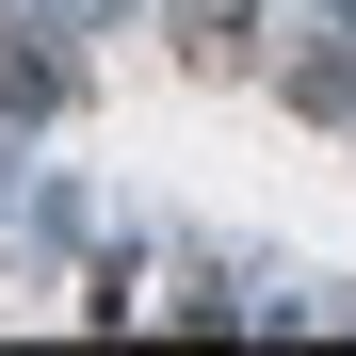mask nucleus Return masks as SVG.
I'll use <instances>...</instances> for the list:
<instances>
[{
  "instance_id": "f03ea898",
  "label": "nucleus",
  "mask_w": 356,
  "mask_h": 356,
  "mask_svg": "<svg viewBox=\"0 0 356 356\" xmlns=\"http://www.w3.org/2000/svg\"><path fill=\"white\" fill-rule=\"evenodd\" d=\"M291 113L356 130V33H308V49H291Z\"/></svg>"
},
{
  "instance_id": "f257e3e1",
  "label": "nucleus",
  "mask_w": 356,
  "mask_h": 356,
  "mask_svg": "<svg viewBox=\"0 0 356 356\" xmlns=\"http://www.w3.org/2000/svg\"><path fill=\"white\" fill-rule=\"evenodd\" d=\"M162 49H178L195 81H243V65H259V0H162Z\"/></svg>"
},
{
  "instance_id": "7ed1b4c3",
  "label": "nucleus",
  "mask_w": 356,
  "mask_h": 356,
  "mask_svg": "<svg viewBox=\"0 0 356 356\" xmlns=\"http://www.w3.org/2000/svg\"><path fill=\"white\" fill-rule=\"evenodd\" d=\"M0 113H17V130H33V113H65V49H33V33H0Z\"/></svg>"
}]
</instances>
